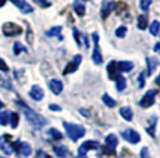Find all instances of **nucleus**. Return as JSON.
<instances>
[{"instance_id": "0eeeda50", "label": "nucleus", "mask_w": 160, "mask_h": 158, "mask_svg": "<svg viewBox=\"0 0 160 158\" xmlns=\"http://www.w3.org/2000/svg\"><path fill=\"white\" fill-rule=\"evenodd\" d=\"M82 61V57L79 56V54H77V56H74V58L71 60V61L68 63V65L64 68V71H63V75H70V74H74V72L78 69V67H79V64H81Z\"/></svg>"}, {"instance_id": "2f4dec72", "label": "nucleus", "mask_w": 160, "mask_h": 158, "mask_svg": "<svg viewBox=\"0 0 160 158\" xmlns=\"http://www.w3.org/2000/svg\"><path fill=\"white\" fill-rule=\"evenodd\" d=\"M152 4V0H139V7L142 11H148Z\"/></svg>"}, {"instance_id": "bb28decb", "label": "nucleus", "mask_w": 160, "mask_h": 158, "mask_svg": "<svg viewBox=\"0 0 160 158\" xmlns=\"http://www.w3.org/2000/svg\"><path fill=\"white\" fill-rule=\"evenodd\" d=\"M8 122H10V112H8V111L0 112V125L6 126Z\"/></svg>"}, {"instance_id": "6e6552de", "label": "nucleus", "mask_w": 160, "mask_h": 158, "mask_svg": "<svg viewBox=\"0 0 160 158\" xmlns=\"http://www.w3.org/2000/svg\"><path fill=\"white\" fill-rule=\"evenodd\" d=\"M121 136L124 140H127L128 143H131V144H137V143H139V140H141V135L138 132H135L134 129L124 130V132L121 133Z\"/></svg>"}, {"instance_id": "f8f14e48", "label": "nucleus", "mask_w": 160, "mask_h": 158, "mask_svg": "<svg viewBox=\"0 0 160 158\" xmlns=\"http://www.w3.org/2000/svg\"><path fill=\"white\" fill-rule=\"evenodd\" d=\"M45 93H43V89H42L41 86H38V85H33L32 87H31L29 90V97L32 100H35V101H41L42 99H43Z\"/></svg>"}, {"instance_id": "39448f33", "label": "nucleus", "mask_w": 160, "mask_h": 158, "mask_svg": "<svg viewBox=\"0 0 160 158\" xmlns=\"http://www.w3.org/2000/svg\"><path fill=\"white\" fill-rule=\"evenodd\" d=\"M156 93H158V92H156L155 89L148 90L145 95L142 96V99H141V101H139V105H141V107H142V108H149V107H152L153 103H155Z\"/></svg>"}, {"instance_id": "423d86ee", "label": "nucleus", "mask_w": 160, "mask_h": 158, "mask_svg": "<svg viewBox=\"0 0 160 158\" xmlns=\"http://www.w3.org/2000/svg\"><path fill=\"white\" fill-rule=\"evenodd\" d=\"M22 32V29L17 25V24H13V22H6L3 24V33L6 36H18L20 33Z\"/></svg>"}, {"instance_id": "aec40b11", "label": "nucleus", "mask_w": 160, "mask_h": 158, "mask_svg": "<svg viewBox=\"0 0 160 158\" xmlns=\"http://www.w3.org/2000/svg\"><path fill=\"white\" fill-rule=\"evenodd\" d=\"M53 151L58 158H66L67 156H68V153H67V147H64V146H56V147L53 148Z\"/></svg>"}, {"instance_id": "5701e85b", "label": "nucleus", "mask_w": 160, "mask_h": 158, "mask_svg": "<svg viewBox=\"0 0 160 158\" xmlns=\"http://www.w3.org/2000/svg\"><path fill=\"white\" fill-rule=\"evenodd\" d=\"M48 135L52 137V140H61V139H63V135L58 132L56 128H50V129L48 130Z\"/></svg>"}, {"instance_id": "4c0bfd02", "label": "nucleus", "mask_w": 160, "mask_h": 158, "mask_svg": "<svg viewBox=\"0 0 160 158\" xmlns=\"http://www.w3.org/2000/svg\"><path fill=\"white\" fill-rule=\"evenodd\" d=\"M36 158H52V157L49 156L48 153H45V151L38 150V153H36Z\"/></svg>"}, {"instance_id": "e433bc0d", "label": "nucleus", "mask_w": 160, "mask_h": 158, "mask_svg": "<svg viewBox=\"0 0 160 158\" xmlns=\"http://www.w3.org/2000/svg\"><path fill=\"white\" fill-rule=\"evenodd\" d=\"M36 3H38L41 7H43V8H48V7H50V2H48V0H35Z\"/></svg>"}, {"instance_id": "412c9836", "label": "nucleus", "mask_w": 160, "mask_h": 158, "mask_svg": "<svg viewBox=\"0 0 160 158\" xmlns=\"http://www.w3.org/2000/svg\"><path fill=\"white\" fill-rule=\"evenodd\" d=\"M120 115H121L125 121H131L132 119V110L130 107H121L120 108Z\"/></svg>"}, {"instance_id": "6ab92c4d", "label": "nucleus", "mask_w": 160, "mask_h": 158, "mask_svg": "<svg viewBox=\"0 0 160 158\" xmlns=\"http://www.w3.org/2000/svg\"><path fill=\"white\" fill-rule=\"evenodd\" d=\"M146 63H148V75H152L156 69V65H158V60L155 57H148Z\"/></svg>"}, {"instance_id": "49530a36", "label": "nucleus", "mask_w": 160, "mask_h": 158, "mask_svg": "<svg viewBox=\"0 0 160 158\" xmlns=\"http://www.w3.org/2000/svg\"><path fill=\"white\" fill-rule=\"evenodd\" d=\"M3 107H4V105H3V103L0 101V108H3Z\"/></svg>"}, {"instance_id": "1a4fd4ad", "label": "nucleus", "mask_w": 160, "mask_h": 158, "mask_svg": "<svg viewBox=\"0 0 160 158\" xmlns=\"http://www.w3.org/2000/svg\"><path fill=\"white\" fill-rule=\"evenodd\" d=\"M99 147H100V144L98 142H95V140H87L85 143H82V144L79 146L78 154H79V156H85V154H87L89 150H96V148H99Z\"/></svg>"}, {"instance_id": "20e7f679", "label": "nucleus", "mask_w": 160, "mask_h": 158, "mask_svg": "<svg viewBox=\"0 0 160 158\" xmlns=\"http://www.w3.org/2000/svg\"><path fill=\"white\" fill-rule=\"evenodd\" d=\"M118 144V140H117L116 135H107L106 139H104V154H114L116 147Z\"/></svg>"}, {"instance_id": "f704fd0d", "label": "nucleus", "mask_w": 160, "mask_h": 158, "mask_svg": "<svg viewBox=\"0 0 160 158\" xmlns=\"http://www.w3.org/2000/svg\"><path fill=\"white\" fill-rule=\"evenodd\" d=\"M138 87H139V89H142L143 86H145V74H143V72H141L139 74V77H138Z\"/></svg>"}, {"instance_id": "f257e3e1", "label": "nucleus", "mask_w": 160, "mask_h": 158, "mask_svg": "<svg viewBox=\"0 0 160 158\" xmlns=\"http://www.w3.org/2000/svg\"><path fill=\"white\" fill-rule=\"evenodd\" d=\"M18 104L22 107V111H24V115H25L27 121L32 125L35 129H41L42 126H45L46 123H48V121H46V118H43L41 114H38V112H35L33 110H31L27 104H24L22 101H18Z\"/></svg>"}, {"instance_id": "473e14b6", "label": "nucleus", "mask_w": 160, "mask_h": 158, "mask_svg": "<svg viewBox=\"0 0 160 158\" xmlns=\"http://www.w3.org/2000/svg\"><path fill=\"white\" fill-rule=\"evenodd\" d=\"M125 35H127V28H125V26H118V28L116 29V36L117 38H124Z\"/></svg>"}, {"instance_id": "9d476101", "label": "nucleus", "mask_w": 160, "mask_h": 158, "mask_svg": "<svg viewBox=\"0 0 160 158\" xmlns=\"http://www.w3.org/2000/svg\"><path fill=\"white\" fill-rule=\"evenodd\" d=\"M8 139H11L8 135H4V136L0 137V148L3 150V153L4 154L10 156V154L14 151V146H13V143L8 140Z\"/></svg>"}, {"instance_id": "a211bd4d", "label": "nucleus", "mask_w": 160, "mask_h": 158, "mask_svg": "<svg viewBox=\"0 0 160 158\" xmlns=\"http://www.w3.org/2000/svg\"><path fill=\"white\" fill-rule=\"evenodd\" d=\"M117 67H118L120 72H130L134 68V64L131 61H120V63H117Z\"/></svg>"}, {"instance_id": "f03ea898", "label": "nucleus", "mask_w": 160, "mask_h": 158, "mask_svg": "<svg viewBox=\"0 0 160 158\" xmlns=\"http://www.w3.org/2000/svg\"><path fill=\"white\" fill-rule=\"evenodd\" d=\"M63 126L66 128V133L71 140H78L85 135V128L77 123H70V122H63Z\"/></svg>"}, {"instance_id": "393cba45", "label": "nucleus", "mask_w": 160, "mask_h": 158, "mask_svg": "<svg viewBox=\"0 0 160 158\" xmlns=\"http://www.w3.org/2000/svg\"><path fill=\"white\" fill-rule=\"evenodd\" d=\"M0 85H2L4 89H7V90H13V86H11V82H10V79H8L6 75H0Z\"/></svg>"}, {"instance_id": "c9c22d12", "label": "nucleus", "mask_w": 160, "mask_h": 158, "mask_svg": "<svg viewBox=\"0 0 160 158\" xmlns=\"http://www.w3.org/2000/svg\"><path fill=\"white\" fill-rule=\"evenodd\" d=\"M139 158H150L148 147H142V150H141V153H139Z\"/></svg>"}, {"instance_id": "2eb2a0df", "label": "nucleus", "mask_w": 160, "mask_h": 158, "mask_svg": "<svg viewBox=\"0 0 160 158\" xmlns=\"http://www.w3.org/2000/svg\"><path fill=\"white\" fill-rule=\"evenodd\" d=\"M116 6H117V3H114V2H109V3H106V4L103 6L102 11H100V16H102L103 20H106V18L110 16V13L116 8Z\"/></svg>"}, {"instance_id": "37998d69", "label": "nucleus", "mask_w": 160, "mask_h": 158, "mask_svg": "<svg viewBox=\"0 0 160 158\" xmlns=\"http://www.w3.org/2000/svg\"><path fill=\"white\" fill-rule=\"evenodd\" d=\"M4 4H6V0H0V7H3Z\"/></svg>"}, {"instance_id": "4be33fe9", "label": "nucleus", "mask_w": 160, "mask_h": 158, "mask_svg": "<svg viewBox=\"0 0 160 158\" xmlns=\"http://www.w3.org/2000/svg\"><path fill=\"white\" fill-rule=\"evenodd\" d=\"M125 86H127V82H125L124 77L120 75V77L116 79V90L117 92H122V90L125 89Z\"/></svg>"}, {"instance_id": "c85d7f7f", "label": "nucleus", "mask_w": 160, "mask_h": 158, "mask_svg": "<svg viewBox=\"0 0 160 158\" xmlns=\"http://www.w3.org/2000/svg\"><path fill=\"white\" fill-rule=\"evenodd\" d=\"M146 26H148V18H146V16H139V17H138V29L143 31V29H146Z\"/></svg>"}, {"instance_id": "c03bdc74", "label": "nucleus", "mask_w": 160, "mask_h": 158, "mask_svg": "<svg viewBox=\"0 0 160 158\" xmlns=\"http://www.w3.org/2000/svg\"><path fill=\"white\" fill-rule=\"evenodd\" d=\"M156 83L160 85V75H159V78H156Z\"/></svg>"}, {"instance_id": "a19ab883", "label": "nucleus", "mask_w": 160, "mask_h": 158, "mask_svg": "<svg viewBox=\"0 0 160 158\" xmlns=\"http://www.w3.org/2000/svg\"><path fill=\"white\" fill-rule=\"evenodd\" d=\"M79 112H81L82 115H85V117H89V111L88 110H79Z\"/></svg>"}, {"instance_id": "4468645a", "label": "nucleus", "mask_w": 160, "mask_h": 158, "mask_svg": "<svg viewBox=\"0 0 160 158\" xmlns=\"http://www.w3.org/2000/svg\"><path fill=\"white\" fill-rule=\"evenodd\" d=\"M11 3H13L15 7L20 8L24 14H29V13H32V11H33V8L31 7L25 0H11Z\"/></svg>"}, {"instance_id": "c756f323", "label": "nucleus", "mask_w": 160, "mask_h": 158, "mask_svg": "<svg viewBox=\"0 0 160 158\" xmlns=\"http://www.w3.org/2000/svg\"><path fill=\"white\" fill-rule=\"evenodd\" d=\"M18 122H20V118H18L17 112H10V125H11V128H17Z\"/></svg>"}, {"instance_id": "72a5a7b5", "label": "nucleus", "mask_w": 160, "mask_h": 158, "mask_svg": "<svg viewBox=\"0 0 160 158\" xmlns=\"http://www.w3.org/2000/svg\"><path fill=\"white\" fill-rule=\"evenodd\" d=\"M72 36H74V40L78 46H81V36H79V32L77 28H72Z\"/></svg>"}, {"instance_id": "a18cd8bd", "label": "nucleus", "mask_w": 160, "mask_h": 158, "mask_svg": "<svg viewBox=\"0 0 160 158\" xmlns=\"http://www.w3.org/2000/svg\"><path fill=\"white\" fill-rule=\"evenodd\" d=\"M75 158H87L85 156H78V157H75Z\"/></svg>"}, {"instance_id": "a878e982", "label": "nucleus", "mask_w": 160, "mask_h": 158, "mask_svg": "<svg viewBox=\"0 0 160 158\" xmlns=\"http://www.w3.org/2000/svg\"><path fill=\"white\" fill-rule=\"evenodd\" d=\"M159 29H160V22H159V21H153V22L150 24V26H149L150 35H152V36L159 35Z\"/></svg>"}, {"instance_id": "dca6fc26", "label": "nucleus", "mask_w": 160, "mask_h": 158, "mask_svg": "<svg viewBox=\"0 0 160 158\" xmlns=\"http://www.w3.org/2000/svg\"><path fill=\"white\" fill-rule=\"evenodd\" d=\"M49 87H50V90L54 95H60V93L63 92V83H61L58 79H52V81L49 82Z\"/></svg>"}, {"instance_id": "b1692460", "label": "nucleus", "mask_w": 160, "mask_h": 158, "mask_svg": "<svg viewBox=\"0 0 160 158\" xmlns=\"http://www.w3.org/2000/svg\"><path fill=\"white\" fill-rule=\"evenodd\" d=\"M46 35L48 36H57L58 40H63V36H61V26H54V28H52L50 31L46 32Z\"/></svg>"}, {"instance_id": "cd10ccee", "label": "nucleus", "mask_w": 160, "mask_h": 158, "mask_svg": "<svg viewBox=\"0 0 160 158\" xmlns=\"http://www.w3.org/2000/svg\"><path fill=\"white\" fill-rule=\"evenodd\" d=\"M102 100H103V103H104V104H106L109 108L116 107V100H113L112 97L107 95V93H106V95H103V96H102Z\"/></svg>"}, {"instance_id": "7c9ffc66", "label": "nucleus", "mask_w": 160, "mask_h": 158, "mask_svg": "<svg viewBox=\"0 0 160 158\" xmlns=\"http://www.w3.org/2000/svg\"><path fill=\"white\" fill-rule=\"evenodd\" d=\"M13 50H14V54L15 56H18V54H21L22 51H27V49L22 46V44L20 43V42H15L14 46H13Z\"/></svg>"}, {"instance_id": "9b49d317", "label": "nucleus", "mask_w": 160, "mask_h": 158, "mask_svg": "<svg viewBox=\"0 0 160 158\" xmlns=\"http://www.w3.org/2000/svg\"><path fill=\"white\" fill-rule=\"evenodd\" d=\"M14 147L17 150V154H20L22 157H29L31 153H32V148H31L29 143H27V142H17Z\"/></svg>"}, {"instance_id": "79ce46f5", "label": "nucleus", "mask_w": 160, "mask_h": 158, "mask_svg": "<svg viewBox=\"0 0 160 158\" xmlns=\"http://www.w3.org/2000/svg\"><path fill=\"white\" fill-rule=\"evenodd\" d=\"M155 51H156V53H160V43L155 44Z\"/></svg>"}, {"instance_id": "7ed1b4c3", "label": "nucleus", "mask_w": 160, "mask_h": 158, "mask_svg": "<svg viewBox=\"0 0 160 158\" xmlns=\"http://www.w3.org/2000/svg\"><path fill=\"white\" fill-rule=\"evenodd\" d=\"M92 39H93V43H95V49H93V53H92V60H93L95 64L100 65L103 63V57L102 53H100V47H99V35L96 32L92 33Z\"/></svg>"}, {"instance_id": "ddd939ff", "label": "nucleus", "mask_w": 160, "mask_h": 158, "mask_svg": "<svg viewBox=\"0 0 160 158\" xmlns=\"http://www.w3.org/2000/svg\"><path fill=\"white\" fill-rule=\"evenodd\" d=\"M106 71H107V75H109V78L113 79V81H116V79L120 77V74H118L120 71H118V67H117V63L116 61H110L109 64H107Z\"/></svg>"}, {"instance_id": "f3484780", "label": "nucleus", "mask_w": 160, "mask_h": 158, "mask_svg": "<svg viewBox=\"0 0 160 158\" xmlns=\"http://www.w3.org/2000/svg\"><path fill=\"white\" fill-rule=\"evenodd\" d=\"M72 8L79 17H84L85 16V4L81 2V0H74L72 3Z\"/></svg>"}, {"instance_id": "ea45409f", "label": "nucleus", "mask_w": 160, "mask_h": 158, "mask_svg": "<svg viewBox=\"0 0 160 158\" xmlns=\"http://www.w3.org/2000/svg\"><path fill=\"white\" fill-rule=\"evenodd\" d=\"M49 108H50L52 111H61V107H58L57 104H50L49 105Z\"/></svg>"}, {"instance_id": "58836bf2", "label": "nucleus", "mask_w": 160, "mask_h": 158, "mask_svg": "<svg viewBox=\"0 0 160 158\" xmlns=\"http://www.w3.org/2000/svg\"><path fill=\"white\" fill-rule=\"evenodd\" d=\"M0 71H2V72H7V71H8L7 64L3 61V60H0Z\"/></svg>"}]
</instances>
